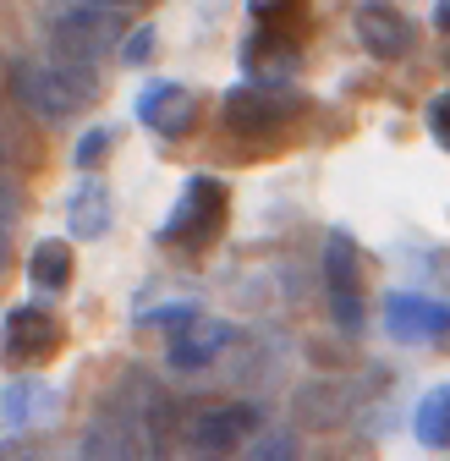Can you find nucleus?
Masks as SVG:
<instances>
[{
    "label": "nucleus",
    "mask_w": 450,
    "mask_h": 461,
    "mask_svg": "<svg viewBox=\"0 0 450 461\" xmlns=\"http://www.w3.org/2000/svg\"><path fill=\"white\" fill-rule=\"evenodd\" d=\"M12 88H17V99L33 115H44V122H67V115H77L94 99L99 77H94V67H72V61H55V55H33V61H17Z\"/></svg>",
    "instance_id": "1"
},
{
    "label": "nucleus",
    "mask_w": 450,
    "mask_h": 461,
    "mask_svg": "<svg viewBox=\"0 0 450 461\" xmlns=\"http://www.w3.org/2000/svg\"><path fill=\"white\" fill-rule=\"evenodd\" d=\"M225 209H231V193H225V182L193 176L187 193L176 198L171 220H165V242H176V248H187V253L209 248V242L220 237V225H225Z\"/></svg>",
    "instance_id": "2"
},
{
    "label": "nucleus",
    "mask_w": 450,
    "mask_h": 461,
    "mask_svg": "<svg viewBox=\"0 0 450 461\" xmlns=\"http://www.w3.org/2000/svg\"><path fill=\"white\" fill-rule=\"evenodd\" d=\"M127 33H122V17L116 12H99V6H67L50 17V44H55V61H72V67H88L94 55L116 50Z\"/></svg>",
    "instance_id": "3"
},
{
    "label": "nucleus",
    "mask_w": 450,
    "mask_h": 461,
    "mask_svg": "<svg viewBox=\"0 0 450 461\" xmlns=\"http://www.w3.org/2000/svg\"><path fill=\"white\" fill-rule=\"evenodd\" d=\"M302 110V99L292 88H280V83H242L225 94L220 115H225V127L242 132V138H264V132H280L292 122V115Z\"/></svg>",
    "instance_id": "4"
},
{
    "label": "nucleus",
    "mask_w": 450,
    "mask_h": 461,
    "mask_svg": "<svg viewBox=\"0 0 450 461\" xmlns=\"http://www.w3.org/2000/svg\"><path fill=\"white\" fill-rule=\"evenodd\" d=\"M154 418L148 412H122V407H110L99 412L88 429H83V461H148L154 450Z\"/></svg>",
    "instance_id": "5"
},
{
    "label": "nucleus",
    "mask_w": 450,
    "mask_h": 461,
    "mask_svg": "<svg viewBox=\"0 0 450 461\" xmlns=\"http://www.w3.org/2000/svg\"><path fill=\"white\" fill-rule=\"evenodd\" d=\"M182 423H187V439H193L209 461H220L225 450L248 445V439L264 429L258 407H248V401H237V407H203V412H193V418H182Z\"/></svg>",
    "instance_id": "6"
},
{
    "label": "nucleus",
    "mask_w": 450,
    "mask_h": 461,
    "mask_svg": "<svg viewBox=\"0 0 450 461\" xmlns=\"http://www.w3.org/2000/svg\"><path fill=\"white\" fill-rule=\"evenodd\" d=\"M324 292H329V313L341 330H363V292H357V248L346 230H335L324 242Z\"/></svg>",
    "instance_id": "7"
},
{
    "label": "nucleus",
    "mask_w": 450,
    "mask_h": 461,
    "mask_svg": "<svg viewBox=\"0 0 450 461\" xmlns=\"http://www.w3.org/2000/svg\"><path fill=\"white\" fill-rule=\"evenodd\" d=\"M171 324V363L176 368H209L220 357V346L231 340V324L225 319H209L198 308H176V313H159Z\"/></svg>",
    "instance_id": "8"
},
{
    "label": "nucleus",
    "mask_w": 450,
    "mask_h": 461,
    "mask_svg": "<svg viewBox=\"0 0 450 461\" xmlns=\"http://www.w3.org/2000/svg\"><path fill=\"white\" fill-rule=\"evenodd\" d=\"M384 324L401 346H423V340H439L450 335V303L439 297H423V292H396L384 303Z\"/></svg>",
    "instance_id": "9"
},
{
    "label": "nucleus",
    "mask_w": 450,
    "mask_h": 461,
    "mask_svg": "<svg viewBox=\"0 0 450 461\" xmlns=\"http://www.w3.org/2000/svg\"><path fill=\"white\" fill-rule=\"evenodd\" d=\"M55 340H61L55 313H44V308H12L6 324H0V357H6V363H39Z\"/></svg>",
    "instance_id": "10"
},
{
    "label": "nucleus",
    "mask_w": 450,
    "mask_h": 461,
    "mask_svg": "<svg viewBox=\"0 0 450 461\" xmlns=\"http://www.w3.org/2000/svg\"><path fill=\"white\" fill-rule=\"evenodd\" d=\"M357 39H363L368 55H379V61H396V55L412 50L418 28H412L407 12L384 6V0H363V6H357Z\"/></svg>",
    "instance_id": "11"
},
{
    "label": "nucleus",
    "mask_w": 450,
    "mask_h": 461,
    "mask_svg": "<svg viewBox=\"0 0 450 461\" xmlns=\"http://www.w3.org/2000/svg\"><path fill=\"white\" fill-rule=\"evenodd\" d=\"M193 115H198V99L182 88V83H148L138 94V122L154 127L159 138H176L193 127Z\"/></svg>",
    "instance_id": "12"
},
{
    "label": "nucleus",
    "mask_w": 450,
    "mask_h": 461,
    "mask_svg": "<svg viewBox=\"0 0 450 461\" xmlns=\"http://www.w3.org/2000/svg\"><path fill=\"white\" fill-rule=\"evenodd\" d=\"M297 50H302V39H280V33L253 28V39H248V50H242V61H248V72H253L258 83H280V77L297 67Z\"/></svg>",
    "instance_id": "13"
},
{
    "label": "nucleus",
    "mask_w": 450,
    "mask_h": 461,
    "mask_svg": "<svg viewBox=\"0 0 450 461\" xmlns=\"http://www.w3.org/2000/svg\"><path fill=\"white\" fill-rule=\"evenodd\" d=\"M28 280L39 285V292H67L72 285V248L61 242V237H50V242H39L33 248V258H28Z\"/></svg>",
    "instance_id": "14"
},
{
    "label": "nucleus",
    "mask_w": 450,
    "mask_h": 461,
    "mask_svg": "<svg viewBox=\"0 0 450 461\" xmlns=\"http://www.w3.org/2000/svg\"><path fill=\"white\" fill-rule=\"evenodd\" d=\"M67 220H72L77 237H104V230H110V193H104V182H94V176H88V182L77 187V198H72Z\"/></svg>",
    "instance_id": "15"
},
{
    "label": "nucleus",
    "mask_w": 450,
    "mask_h": 461,
    "mask_svg": "<svg viewBox=\"0 0 450 461\" xmlns=\"http://www.w3.org/2000/svg\"><path fill=\"white\" fill-rule=\"evenodd\" d=\"M44 401H50V390H44L39 379H12L6 390H0V423H6V429H22V423H33Z\"/></svg>",
    "instance_id": "16"
},
{
    "label": "nucleus",
    "mask_w": 450,
    "mask_h": 461,
    "mask_svg": "<svg viewBox=\"0 0 450 461\" xmlns=\"http://www.w3.org/2000/svg\"><path fill=\"white\" fill-rule=\"evenodd\" d=\"M253 12H258V28L280 39H302L308 28V0H253Z\"/></svg>",
    "instance_id": "17"
},
{
    "label": "nucleus",
    "mask_w": 450,
    "mask_h": 461,
    "mask_svg": "<svg viewBox=\"0 0 450 461\" xmlns=\"http://www.w3.org/2000/svg\"><path fill=\"white\" fill-rule=\"evenodd\" d=\"M418 439L434 450H450V384L428 390L423 407H418Z\"/></svg>",
    "instance_id": "18"
},
{
    "label": "nucleus",
    "mask_w": 450,
    "mask_h": 461,
    "mask_svg": "<svg viewBox=\"0 0 450 461\" xmlns=\"http://www.w3.org/2000/svg\"><path fill=\"white\" fill-rule=\"evenodd\" d=\"M154 461H209V456L187 439V423H176V434L154 429Z\"/></svg>",
    "instance_id": "19"
},
{
    "label": "nucleus",
    "mask_w": 450,
    "mask_h": 461,
    "mask_svg": "<svg viewBox=\"0 0 450 461\" xmlns=\"http://www.w3.org/2000/svg\"><path fill=\"white\" fill-rule=\"evenodd\" d=\"M248 461H297V439H292L286 429H269V434H258V439H253Z\"/></svg>",
    "instance_id": "20"
},
{
    "label": "nucleus",
    "mask_w": 450,
    "mask_h": 461,
    "mask_svg": "<svg viewBox=\"0 0 450 461\" xmlns=\"http://www.w3.org/2000/svg\"><path fill=\"white\" fill-rule=\"evenodd\" d=\"M122 61H127V67L154 61V28H148V23H143V28H132V33L122 39Z\"/></svg>",
    "instance_id": "21"
},
{
    "label": "nucleus",
    "mask_w": 450,
    "mask_h": 461,
    "mask_svg": "<svg viewBox=\"0 0 450 461\" xmlns=\"http://www.w3.org/2000/svg\"><path fill=\"white\" fill-rule=\"evenodd\" d=\"M428 132L450 149V94H439V99H428Z\"/></svg>",
    "instance_id": "22"
},
{
    "label": "nucleus",
    "mask_w": 450,
    "mask_h": 461,
    "mask_svg": "<svg viewBox=\"0 0 450 461\" xmlns=\"http://www.w3.org/2000/svg\"><path fill=\"white\" fill-rule=\"evenodd\" d=\"M104 149H110V132H104V127H94V132L77 143V165H83V170H88V165H99V159H104Z\"/></svg>",
    "instance_id": "23"
},
{
    "label": "nucleus",
    "mask_w": 450,
    "mask_h": 461,
    "mask_svg": "<svg viewBox=\"0 0 450 461\" xmlns=\"http://www.w3.org/2000/svg\"><path fill=\"white\" fill-rule=\"evenodd\" d=\"M72 6H99V12H143V6H154V0H72Z\"/></svg>",
    "instance_id": "24"
},
{
    "label": "nucleus",
    "mask_w": 450,
    "mask_h": 461,
    "mask_svg": "<svg viewBox=\"0 0 450 461\" xmlns=\"http://www.w3.org/2000/svg\"><path fill=\"white\" fill-rule=\"evenodd\" d=\"M22 214V193L12 182H0V220H17Z\"/></svg>",
    "instance_id": "25"
},
{
    "label": "nucleus",
    "mask_w": 450,
    "mask_h": 461,
    "mask_svg": "<svg viewBox=\"0 0 450 461\" xmlns=\"http://www.w3.org/2000/svg\"><path fill=\"white\" fill-rule=\"evenodd\" d=\"M434 28H445V33H450V0H439V6H434Z\"/></svg>",
    "instance_id": "26"
},
{
    "label": "nucleus",
    "mask_w": 450,
    "mask_h": 461,
    "mask_svg": "<svg viewBox=\"0 0 450 461\" xmlns=\"http://www.w3.org/2000/svg\"><path fill=\"white\" fill-rule=\"evenodd\" d=\"M0 253H6V220H0Z\"/></svg>",
    "instance_id": "27"
}]
</instances>
